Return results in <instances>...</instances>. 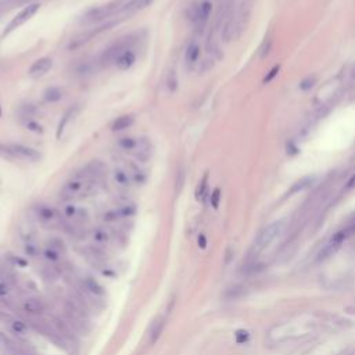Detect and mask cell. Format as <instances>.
<instances>
[{
	"label": "cell",
	"mask_w": 355,
	"mask_h": 355,
	"mask_svg": "<svg viewBox=\"0 0 355 355\" xmlns=\"http://www.w3.org/2000/svg\"><path fill=\"white\" fill-rule=\"evenodd\" d=\"M96 189L94 179L89 178L86 173H76L74 178L64 183L61 189V197L64 200H78L91 196Z\"/></svg>",
	"instance_id": "cell-1"
},
{
	"label": "cell",
	"mask_w": 355,
	"mask_h": 355,
	"mask_svg": "<svg viewBox=\"0 0 355 355\" xmlns=\"http://www.w3.org/2000/svg\"><path fill=\"white\" fill-rule=\"evenodd\" d=\"M127 3V0H112V1H110L107 4H103V6H99V7H93V9L88 10L83 14L81 21L83 24H97V22H101V21L111 17L112 14H115L117 11H121Z\"/></svg>",
	"instance_id": "cell-2"
},
{
	"label": "cell",
	"mask_w": 355,
	"mask_h": 355,
	"mask_svg": "<svg viewBox=\"0 0 355 355\" xmlns=\"http://www.w3.org/2000/svg\"><path fill=\"white\" fill-rule=\"evenodd\" d=\"M35 215L39 224L46 229H56L61 228L64 225V217L63 214L56 209L52 206L47 204H40L35 208Z\"/></svg>",
	"instance_id": "cell-3"
},
{
	"label": "cell",
	"mask_w": 355,
	"mask_h": 355,
	"mask_svg": "<svg viewBox=\"0 0 355 355\" xmlns=\"http://www.w3.org/2000/svg\"><path fill=\"white\" fill-rule=\"evenodd\" d=\"M133 43H135V39L131 37V35L122 37L121 40L112 43V45L107 47L103 52V55L100 56V60H99V64L103 65V67H110V65L115 64L119 56L122 55L125 50H128V49H132Z\"/></svg>",
	"instance_id": "cell-4"
},
{
	"label": "cell",
	"mask_w": 355,
	"mask_h": 355,
	"mask_svg": "<svg viewBox=\"0 0 355 355\" xmlns=\"http://www.w3.org/2000/svg\"><path fill=\"white\" fill-rule=\"evenodd\" d=\"M39 9H40V4H39V3H31V4L25 6L24 9L21 10L19 13H17V14L13 17V19L10 21L9 25L6 27L4 32H3V37H7V35L11 34L13 31H16L17 28H19L21 25H24L27 21H29V19L37 14V11H39Z\"/></svg>",
	"instance_id": "cell-5"
},
{
	"label": "cell",
	"mask_w": 355,
	"mask_h": 355,
	"mask_svg": "<svg viewBox=\"0 0 355 355\" xmlns=\"http://www.w3.org/2000/svg\"><path fill=\"white\" fill-rule=\"evenodd\" d=\"M118 24V21H110V22H106V24H101L99 27L93 28V29H89V31H86V32H83L81 35H78V37H75L70 42V45H68V50H76V49H81L82 46H85L89 40H92L94 37H97V35H100L103 32H106V31H109L110 28H112L114 25H117Z\"/></svg>",
	"instance_id": "cell-6"
},
{
	"label": "cell",
	"mask_w": 355,
	"mask_h": 355,
	"mask_svg": "<svg viewBox=\"0 0 355 355\" xmlns=\"http://www.w3.org/2000/svg\"><path fill=\"white\" fill-rule=\"evenodd\" d=\"M283 228H284V222H283V221H276V222L271 224V225H269L268 228H265L264 230L261 232V235L258 236L257 242H255V248H257L258 251L266 248V247L269 246L276 237L280 236V233L283 232Z\"/></svg>",
	"instance_id": "cell-7"
},
{
	"label": "cell",
	"mask_w": 355,
	"mask_h": 355,
	"mask_svg": "<svg viewBox=\"0 0 355 355\" xmlns=\"http://www.w3.org/2000/svg\"><path fill=\"white\" fill-rule=\"evenodd\" d=\"M211 11H212V4L209 3L208 0H204L201 1L200 4H193L189 11V19L196 24V25H200L203 27L207 19L211 16Z\"/></svg>",
	"instance_id": "cell-8"
},
{
	"label": "cell",
	"mask_w": 355,
	"mask_h": 355,
	"mask_svg": "<svg viewBox=\"0 0 355 355\" xmlns=\"http://www.w3.org/2000/svg\"><path fill=\"white\" fill-rule=\"evenodd\" d=\"M10 157H17L19 160H28V161H37L40 158V153L29 146L24 145H9L7 146Z\"/></svg>",
	"instance_id": "cell-9"
},
{
	"label": "cell",
	"mask_w": 355,
	"mask_h": 355,
	"mask_svg": "<svg viewBox=\"0 0 355 355\" xmlns=\"http://www.w3.org/2000/svg\"><path fill=\"white\" fill-rule=\"evenodd\" d=\"M61 214H63L64 218L68 219L70 222H74V224H81V222L89 218V214H88L86 208L79 207V206H76L74 203L65 204L63 207V212Z\"/></svg>",
	"instance_id": "cell-10"
},
{
	"label": "cell",
	"mask_w": 355,
	"mask_h": 355,
	"mask_svg": "<svg viewBox=\"0 0 355 355\" xmlns=\"http://www.w3.org/2000/svg\"><path fill=\"white\" fill-rule=\"evenodd\" d=\"M53 67V60L50 57H42V58H37V61H34V64L31 65L28 75L31 78H40L46 74L49 73Z\"/></svg>",
	"instance_id": "cell-11"
},
{
	"label": "cell",
	"mask_w": 355,
	"mask_h": 355,
	"mask_svg": "<svg viewBox=\"0 0 355 355\" xmlns=\"http://www.w3.org/2000/svg\"><path fill=\"white\" fill-rule=\"evenodd\" d=\"M22 311L29 317H42L46 312L45 301L40 299H27L22 302Z\"/></svg>",
	"instance_id": "cell-12"
},
{
	"label": "cell",
	"mask_w": 355,
	"mask_h": 355,
	"mask_svg": "<svg viewBox=\"0 0 355 355\" xmlns=\"http://www.w3.org/2000/svg\"><path fill=\"white\" fill-rule=\"evenodd\" d=\"M112 179H114V183L122 190H128L133 185L131 172L128 171L127 167H117L112 171Z\"/></svg>",
	"instance_id": "cell-13"
},
{
	"label": "cell",
	"mask_w": 355,
	"mask_h": 355,
	"mask_svg": "<svg viewBox=\"0 0 355 355\" xmlns=\"http://www.w3.org/2000/svg\"><path fill=\"white\" fill-rule=\"evenodd\" d=\"M135 63H136V53L132 49H128L117 58L114 65L118 68L119 71H127L129 68H132Z\"/></svg>",
	"instance_id": "cell-14"
},
{
	"label": "cell",
	"mask_w": 355,
	"mask_h": 355,
	"mask_svg": "<svg viewBox=\"0 0 355 355\" xmlns=\"http://www.w3.org/2000/svg\"><path fill=\"white\" fill-rule=\"evenodd\" d=\"M153 1L154 0H129L127 4L122 7L121 10V13L122 14H125V16H132V14H135L137 11H142V10H145L146 7H149L150 4H153Z\"/></svg>",
	"instance_id": "cell-15"
},
{
	"label": "cell",
	"mask_w": 355,
	"mask_h": 355,
	"mask_svg": "<svg viewBox=\"0 0 355 355\" xmlns=\"http://www.w3.org/2000/svg\"><path fill=\"white\" fill-rule=\"evenodd\" d=\"M199 58H200V45L197 42L191 40L185 52V63L189 68H191L199 61Z\"/></svg>",
	"instance_id": "cell-16"
},
{
	"label": "cell",
	"mask_w": 355,
	"mask_h": 355,
	"mask_svg": "<svg viewBox=\"0 0 355 355\" xmlns=\"http://www.w3.org/2000/svg\"><path fill=\"white\" fill-rule=\"evenodd\" d=\"M82 287L85 292L89 293L92 297H96V299L103 297L106 294V292H104V289H103V286H101L100 283L97 282V280H94V279H92V278H85L83 279Z\"/></svg>",
	"instance_id": "cell-17"
},
{
	"label": "cell",
	"mask_w": 355,
	"mask_h": 355,
	"mask_svg": "<svg viewBox=\"0 0 355 355\" xmlns=\"http://www.w3.org/2000/svg\"><path fill=\"white\" fill-rule=\"evenodd\" d=\"M76 114H78V107H76V106H75V107H71V109H68L65 112H64V115L61 117V119H60V122H58L57 131H56V137H57V139H61L64 131H65V128L68 127V124L71 122V119L75 118Z\"/></svg>",
	"instance_id": "cell-18"
},
{
	"label": "cell",
	"mask_w": 355,
	"mask_h": 355,
	"mask_svg": "<svg viewBox=\"0 0 355 355\" xmlns=\"http://www.w3.org/2000/svg\"><path fill=\"white\" fill-rule=\"evenodd\" d=\"M135 124V117L132 114H125L121 115L111 124V131L114 132H119V131H125L128 128H131Z\"/></svg>",
	"instance_id": "cell-19"
},
{
	"label": "cell",
	"mask_w": 355,
	"mask_h": 355,
	"mask_svg": "<svg viewBox=\"0 0 355 355\" xmlns=\"http://www.w3.org/2000/svg\"><path fill=\"white\" fill-rule=\"evenodd\" d=\"M139 137L133 136H122L119 137L117 140V146L124 150V151H131V153H135L136 151L137 146H139Z\"/></svg>",
	"instance_id": "cell-20"
},
{
	"label": "cell",
	"mask_w": 355,
	"mask_h": 355,
	"mask_svg": "<svg viewBox=\"0 0 355 355\" xmlns=\"http://www.w3.org/2000/svg\"><path fill=\"white\" fill-rule=\"evenodd\" d=\"M91 236L92 240H93L96 244H99V246L107 244L110 242V239H111L109 230L106 228H101V226H97V228L93 229L91 232Z\"/></svg>",
	"instance_id": "cell-21"
},
{
	"label": "cell",
	"mask_w": 355,
	"mask_h": 355,
	"mask_svg": "<svg viewBox=\"0 0 355 355\" xmlns=\"http://www.w3.org/2000/svg\"><path fill=\"white\" fill-rule=\"evenodd\" d=\"M64 92L61 88L58 86H52V88H47L43 93V99L47 103H57L63 99Z\"/></svg>",
	"instance_id": "cell-22"
},
{
	"label": "cell",
	"mask_w": 355,
	"mask_h": 355,
	"mask_svg": "<svg viewBox=\"0 0 355 355\" xmlns=\"http://www.w3.org/2000/svg\"><path fill=\"white\" fill-rule=\"evenodd\" d=\"M164 318H157L154 320V323L151 325V329H150V337H149V340H150V343L151 344H154L155 341L160 338L161 336V332H163V329H164Z\"/></svg>",
	"instance_id": "cell-23"
},
{
	"label": "cell",
	"mask_w": 355,
	"mask_h": 355,
	"mask_svg": "<svg viewBox=\"0 0 355 355\" xmlns=\"http://www.w3.org/2000/svg\"><path fill=\"white\" fill-rule=\"evenodd\" d=\"M9 326L10 329H11V332H13L14 335H17V336H24V335H27L28 325L24 322V320H21V319H11L9 322Z\"/></svg>",
	"instance_id": "cell-24"
},
{
	"label": "cell",
	"mask_w": 355,
	"mask_h": 355,
	"mask_svg": "<svg viewBox=\"0 0 355 355\" xmlns=\"http://www.w3.org/2000/svg\"><path fill=\"white\" fill-rule=\"evenodd\" d=\"M61 254L63 253H60L58 250H56L53 247H46L45 250L42 251V255H43V258H45L47 262H50V264H56V262H58L60 260H61Z\"/></svg>",
	"instance_id": "cell-25"
},
{
	"label": "cell",
	"mask_w": 355,
	"mask_h": 355,
	"mask_svg": "<svg viewBox=\"0 0 355 355\" xmlns=\"http://www.w3.org/2000/svg\"><path fill=\"white\" fill-rule=\"evenodd\" d=\"M207 187H208V173H206L203 178H201L200 183L196 189V199L199 201H204L206 199V194H207Z\"/></svg>",
	"instance_id": "cell-26"
},
{
	"label": "cell",
	"mask_w": 355,
	"mask_h": 355,
	"mask_svg": "<svg viewBox=\"0 0 355 355\" xmlns=\"http://www.w3.org/2000/svg\"><path fill=\"white\" fill-rule=\"evenodd\" d=\"M165 83H167V88L169 92H176L178 91V86H179V79H178V73L175 70H171L168 75H167V79H165Z\"/></svg>",
	"instance_id": "cell-27"
},
{
	"label": "cell",
	"mask_w": 355,
	"mask_h": 355,
	"mask_svg": "<svg viewBox=\"0 0 355 355\" xmlns=\"http://www.w3.org/2000/svg\"><path fill=\"white\" fill-rule=\"evenodd\" d=\"M340 247H341V244H338V243H332V242H330L328 246L325 247V248L319 253L318 260L319 261H320V260H326V258H329L330 255L335 254Z\"/></svg>",
	"instance_id": "cell-28"
},
{
	"label": "cell",
	"mask_w": 355,
	"mask_h": 355,
	"mask_svg": "<svg viewBox=\"0 0 355 355\" xmlns=\"http://www.w3.org/2000/svg\"><path fill=\"white\" fill-rule=\"evenodd\" d=\"M117 212H118L119 219L128 218V217H132V215L136 212V207H135L133 204L129 203V204H125V206H122V207L117 208Z\"/></svg>",
	"instance_id": "cell-29"
},
{
	"label": "cell",
	"mask_w": 355,
	"mask_h": 355,
	"mask_svg": "<svg viewBox=\"0 0 355 355\" xmlns=\"http://www.w3.org/2000/svg\"><path fill=\"white\" fill-rule=\"evenodd\" d=\"M11 293V283L9 279L0 280V299H7Z\"/></svg>",
	"instance_id": "cell-30"
},
{
	"label": "cell",
	"mask_w": 355,
	"mask_h": 355,
	"mask_svg": "<svg viewBox=\"0 0 355 355\" xmlns=\"http://www.w3.org/2000/svg\"><path fill=\"white\" fill-rule=\"evenodd\" d=\"M47 246L53 247L56 250H58L60 253H64V251H65V244H64L63 240L58 239V237H52V239L47 242Z\"/></svg>",
	"instance_id": "cell-31"
},
{
	"label": "cell",
	"mask_w": 355,
	"mask_h": 355,
	"mask_svg": "<svg viewBox=\"0 0 355 355\" xmlns=\"http://www.w3.org/2000/svg\"><path fill=\"white\" fill-rule=\"evenodd\" d=\"M27 129L28 131H32V132H35V133H42L43 132V128L40 124H37V121H32V119H29L27 122Z\"/></svg>",
	"instance_id": "cell-32"
},
{
	"label": "cell",
	"mask_w": 355,
	"mask_h": 355,
	"mask_svg": "<svg viewBox=\"0 0 355 355\" xmlns=\"http://www.w3.org/2000/svg\"><path fill=\"white\" fill-rule=\"evenodd\" d=\"M24 251L25 254L29 255V257H37V247L32 243V242H27L25 246H24Z\"/></svg>",
	"instance_id": "cell-33"
},
{
	"label": "cell",
	"mask_w": 355,
	"mask_h": 355,
	"mask_svg": "<svg viewBox=\"0 0 355 355\" xmlns=\"http://www.w3.org/2000/svg\"><path fill=\"white\" fill-rule=\"evenodd\" d=\"M219 203H221V190L215 189L212 191V194H211V206L217 209L219 207Z\"/></svg>",
	"instance_id": "cell-34"
},
{
	"label": "cell",
	"mask_w": 355,
	"mask_h": 355,
	"mask_svg": "<svg viewBox=\"0 0 355 355\" xmlns=\"http://www.w3.org/2000/svg\"><path fill=\"white\" fill-rule=\"evenodd\" d=\"M248 332L247 330H237L236 332V341L239 344H244L247 340H248Z\"/></svg>",
	"instance_id": "cell-35"
},
{
	"label": "cell",
	"mask_w": 355,
	"mask_h": 355,
	"mask_svg": "<svg viewBox=\"0 0 355 355\" xmlns=\"http://www.w3.org/2000/svg\"><path fill=\"white\" fill-rule=\"evenodd\" d=\"M310 182H311L310 178H307V179H302V181H300V182H297L296 185H294V186H293L292 193H296V191L305 189L307 186H310Z\"/></svg>",
	"instance_id": "cell-36"
},
{
	"label": "cell",
	"mask_w": 355,
	"mask_h": 355,
	"mask_svg": "<svg viewBox=\"0 0 355 355\" xmlns=\"http://www.w3.org/2000/svg\"><path fill=\"white\" fill-rule=\"evenodd\" d=\"M279 70H280V65H275V67H273L272 70H271V71L268 73V75H266V76H265V78H264V83H265V85H266V83H269V82H271V81H272L273 78H275V76H276V75L279 74Z\"/></svg>",
	"instance_id": "cell-37"
},
{
	"label": "cell",
	"mask_w": 355,
	"mask_h": 355,
	"mask_svg": "<svg viewBox=\"0 0 355 355\" xmlns=\"http://www.w3.org/2000/svg\"><path fill=\"white\" fill-rule=\"evenodd\" d=\"M315 82H317L315 78H307V79H304V81L300 83V88L302 91H310L311 88H314Z\"/></svg>",
	"instance_id": "cell-38"
},
{
	"label": "cell",
	"mask_w": 355,
	"mask_h": 355,
	"mask_svg": "<svg viewBox=\"0 0 355 355\" xmlns=\"http://www.w3.org/2000/svg\"><path fill=\"white\" fill-rule=\"evenodd\" d=\"M183 182H185V171L179 169L178 176H176V193L181 190V187L183 186Z\"/></svg>",
	"instance_id": "cell-39"
},
{
	"label": "cell",
	"mask_w": 355,
	"mask_h": 355,
	"mask_svg": "<svg viewBox=\"0 0 355 355\" xmlns=\"http://www.w3.org/2000/svg\"><path fill=\"white\" fill-rule=\"evenodd\" d=\"M212 67V60H209V58H207V60H204L203 63H201V67H200V73H207L208 71L209 68Z\"/></svg>",
	"instance_id": "cell-40"
},
{
	"label": "cell",
	"mask_w": 355,
	"mask_h": 355,
	"mask_svg": "<svg viewBox=\"0 0 355 355\" xmlns=\"http://www.w3.org/2000/svg\"><path fill=\"white\" fill-rule=\"evenodd\" d=\"M199 246H200L201 248H206V247H207V239H206L204 235H200V236H199Z\"/></svg>",
	"instance_id": "cell-41"
},
{
	"label": "cell",
	"mask_w": 355,
	"mask_h": 355,
	"mask_svg": "<svg viewBox=\"0 0 355 355\" xmlns=\"http://www.w3.org/2000/svg\"><path fill=\"white\" fill-rule=\"evenodd\" d=\"M347 187L348 189H353V187H355V173L351 176V179L348 181V183H347Z\"/></svg>",
	"instance_id": "cell-42"
},
{
	"label": "cell",
	"mask_w": 355,
	"mask_h": 355,
	"mask_svg": "<svg viewBox=\"0 0 355 355\" xmlns=\"http://www.w3.org/2000/svg\"><path fill=\"white\" fill-rule=\"evenodd\" d=\"M0 114H1V109H0Z\"/></svg>",
	"instance_id": "cell-43"
}]
</instances>
